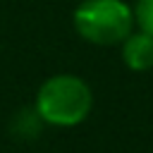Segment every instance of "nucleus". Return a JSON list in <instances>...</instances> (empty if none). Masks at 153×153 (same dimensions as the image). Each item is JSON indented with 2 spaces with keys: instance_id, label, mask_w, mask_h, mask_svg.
Listing matches in <instances>:
<instances>
[{
  "instance_id": "7ed1b4c3",
  "label": "nucleus",
  "mask_w": 153,
  "mask_h": 153,
  "mask_svg": "<svg viewBox=\"0 0 153 153\" xmlns=\"http://www.w3.org/2000/svg\"><path fill=\"white\" fill-rule=\"evenodd\" d=\"M122 60L134 72L151 69L153 67V33L143 29L139 33H129L122 41Z\"/></svg>"
},
{
  "instance_id": "20e7f679",
  "label": "nucleus",
  "mask_w": 153,
  "mask_h": 153,
  "mask_svg": "<svg viewBox=\"0 0 153 153\" xmlns=\"http://www.w3.org/2000/svg\"><path fill=\"white\" fill-rule=\"evenodd\" d=\"M134 22H136L143 31L153 33V0H136Z\"/></svg>"
},
{
  "instance_id": "f03ea898",
  "label": "nucleus",
  "mask_w": 153,
  "mask_h": 153,
  "mask_svg": "<svg viewBox=\"0 0 153 153\" xmlns=\"http://www.w3.org/2000/svg\"><path fill=\"white\" fill-rule=\"evenodd\" d=\"M134 26V12L122 0H84L74 10V29L96 45L122 43Z\"/></svg>"
},
{
  "instance_id": "f257e3e1",
  "label": "nucleus",
  "mask_w": 153,
  "mask_h": 153,
  "mask_svg": "<svg viewBox=\"0 0 153 153\" xmlns=\"http://www.w3.org/2000/svg\"><path fill=\"white\" fill-rule=\"evenodd\" d=\"M91 88L74 74H55L45 79L36 93V112L55 127H74L91 112Z\"/></svg>"
}]
</instances>
